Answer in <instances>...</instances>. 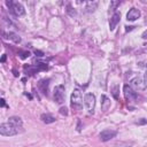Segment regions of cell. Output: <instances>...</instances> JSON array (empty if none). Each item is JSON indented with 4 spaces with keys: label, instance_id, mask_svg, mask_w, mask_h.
Segmentation results:
<instances>
[{
    "label": "cell",
    "instance_id": "obj_22",
    "mask_svg": "<svg viewBox=\"0 0 147 147\" xmlns=\"http://www.w3.org/2000/svg\"><path fill=\"white\" fill-rule=\"evenodd\" d=\"M60 114L67 116V115H68V109H67L65 107H61V108H60Z\"/></svg>",
    "mask_w": 147,
    "mask_h": 147
},
{
    "label": "cell",
    "instance_id": "obj_26",
    "mask_svg": "<svg viewBox=\"0 0 147 147\" xmlns=\"http://www.w3.org/2000/svg\"><path fill=\"white\" fill-rule=\"evenodd\" d=\"M0 101H1V102H0V106H1V107H5V106H6V103H5V99H3V98H1V100H0Z\"/></svg>",
    "mask_w": 147,
    "mask_h": 147
},
{
    "label": "cell",
    "instance_id": "obj_9",
    "mask_svg": "<svg viewBox=\"0 0 147 147\" xmlns=\"http://www.w3.org/2000/svg\"><path fill=\"white\" fill-rule=\"evenodd\" d=\"M140 15H141V13H140V10L138 9V8H131L129 11H127V14H126V20L129 21V22H134L136 20H138L139 17H140Z\"/></svg>",
    "mask_w": 147,
    "mask_h": 147
},
{
    "label": "cell",
    "instance_id": "obj_2",
    "mask_svg": "<svg viewBox=\"0 0 147 147\" xmlns=\"http://www.w3.org/2000/svg\"><path fill=\"white\" fill-rule=\"evenodd\" d=\"M70 102H71V107L77 110H80L83 108V95L79 90H77V88L74 90V92L71 93V96H70Z\"/></svg>",
    "mask_w": 147,
    "mask_h": 147
},
{
    "label": "cell",
    "instance_id": "obj_3",
    "mask_svg": "<svg viewBox=\"0 0 147 147\" xmlns=\"http://www.w3.org/2000/svg\"><path fill=\"white\" fill-rule=\"evenodd\" d=\"M18 132H20V127H16L10 123H2L0 125V134L1 136L10 137V136L17 134Z\"/></svg>",
    "mask_w": 147,
    "mask_h": 147
},
{
    "label": "cell",
    "instance_id": "obj_29",
    "mask_svg": "<svg viewBox=\"0 0 147 147\" xmlns=\"http://www.w3.org/2000/svg\"><path fill=\"white\" fill-rule=\"evenodd\" d=\"M133 28H134V26H126V29H125V30H126V31H130V30H132Z\"/></svg>",
    "mask_w": 147,
    "mask_h": 147
},
{
    "label": "cell",
    "instance_id": "obj_14",
    "mask_svg": "<svg viewBox=\"0 0 147 147\" xmlns=\"http://www.w3.org/2000/svg\"><path fill=\"white\" fill-rule=\"evenodd\" d=\"M98 1H87L85 2V11L86 13H93L98 7Z\"/></svg>",
    "mask_w": 147,
    "mask_h": 147
},
{
    "label": "cell",
    "instance_id": "obj_1",
    "mask_svg": "<svg viewBox=\"0 0 147 147\" xmlns=\"http://www.w3.org/2000/svg\"><path fill=\"white\" fill-rule=\"evenodd\" d=\"M6 5H7V7L9 8L10 13H11L14 16H16V17L23 16V15L25 14V9H24L23 5L20 3V2H17V1L7 0V1H6Z\"/></svg>",
    "mask_w": 147,
    "mask_h": 147
},
{
    "label": "cell",
    "instance_id": "obj_30",
    "mask_svg": "<svg viewBox=\"0 0 147 147\" xmlns=\"http://www.w3.org/2000/svg\"><path fill=\"white\" fill-rule=\"evenodd\" d=\"M144 78H145V80H146V82H147V71H146V72H145V76H144Z\"/></svg>",
    "mask_w": 147,
    "mask_h": 147
},
{
    "label": "cell",
    "instance_id": "obj_11",
    "mask_svg": "<svg viewBox=\"0 0 147 147\" xmlns=\"http://www.w3.org/2000/svg\"><path fill=\"white\" fill-rule=\"evenodd\" d=\"M2 36H3V38L5 39H9V40H11V41H14L15 44H20L21 42V38L15 33V32H11V31H9V32H2Z\"/></svg>",
    "mask_w": 147,
    "mask_h": 147
},
{
    "label": "cell",
    "instance_id": "obj_4",
    "mask_svg": "<svg viewBox=\"0 0 147 147\" xmlns=\"http://www.w3.org/2000/svg\"><path fill=\"white\" fill-rule=\"evenodd\" d=\"M130 86L134 91H145L147 88V82L142 77H134L130 80Z\"/></svg>",
    "mask_w": 147,
    "mask_h": 147
},
{
    "label": "cell",
    "instance_id": "obj_18",
    "mask_svg": "<svg viewBox=\"0 0 147 147\" xmlns=\"http://www.w3.org/2000/svg\"><path fill=\"white\" fill-rule=\"evenodd\" d=\"M118 90H119V87H118V85H114L113 86V90H111V94H113V96H114V99H118Z\"/></svg>",
    "mask_w": 147,
    "mask_h": 147
},
{
    "label": "cell",
    "instance_id": "obj_28",
    "mask_svg": "<svg viewBox=\"0 0 147 147\" xmlns=\"http://www.w3.org/2000/svg\"><path fill=\"white\" fill-rule=\"evenodd\" d=\"M5 61H6V55H5V54H3V55H2V57H1V62H2V63H3V62H5Z\"/></svg>",
    "mask_w": 147,
    "mask_h": 147
},
{
    "label": "cell",
    "instance_id": "obj_5",
    "mask_svg": "<svg viewBox=\"0 0 147 147\" xmlns=\"http://www.w3.org/2000/svg\"><path fill=\"white\" fill-rule=\"evenodd\" d=\"M84 105L88 111V114H93L95 109V95L93 93H87L84 96Z\"/></svg>",
    "mask_w": 147,
    "mask_h": 147
},
{
    "label": "cell",
    "instance_id": "obj_19",
    "mask_svg": "<svg viewBox=\"0 0 147 147\" xmlns=\"http://www.w3.org/2000/svg\"><path fill=\"white\" fill-rule=\"evenodd\" d=\"M119 5H121V2H119V1H115V0H114V1H110V6H109V9L114 11V10H115V9H116V8H117Z\"/></svg>",
    "mask_w": 147,
    "mask_h": 147
},
{
    "label": "cell",
    "instance_id": "obj_7",
    "mask_svg": "<svg viewBox=\"0 0 147 147\" xmlns=\"http://www.w3.org/2000/svg\"><path fill=\"white\" fill-rule=\"evenodd\" d=\"M123 93H124V96L127 101H131V102H134L137 100V93L136 91L127 84H125L123 86Z\"/></svg>",
    "mask_w": 147,
    "mask_h": 147
},
{
    "label": "cell",
    "instance_id": "obj_24",
    "mask_svg": "<svg viewBox=\"0 0 147 147\" xmlns=\"http://www.w3.org/2000/svg\"><path fill=\"white\" fill-rule=\"evenodd\" d=\"M146 123H147V119H145V118H141L140 121L137 122V124H139V125H142V124H146Z\"/></svg>",
    "mask_w": 147,
    "mask_h": 147
},
{
    "label": "cell",
    "instance_id": "obj_20",
    "mask_svg": "<svg viewBox=\"0 0 147 147\" xmlns=\"http://www.w3.org/2000/svg\"><path fill=\"white\" fill-rule=\"evenodd\" d=\"M2 21H3V23H5L7 26H15V25H14V23H13L10 20H8L6 16H3V17H2Z\"/></svg>",
    "mask_w": 147,
    "mask_h": 147
},
{
    "label": "cell",
    "instance_id": "obj_31",
    "mask_svg": "<svg viewBox=\"0 0 147 147\" xmlns=\"http://www.w3.org/2000/svg\"><path fill=\"white\" fill-rule=\"evenodd\" d=\"M144 46H145V47H146V48H147V42H146V44H145V45H144Z\"/></svg>",
    "mask_w": 147,
    "mask_h": 147
},
{
    "label": "cell",
    "instance_id": "obj_27",
    "mask_svg": "<svg viewBox=\"0 0 147 147\" xmlns=\"http://www.w3.org/2000/svg\"><path fill=\"white\" fill-rule=\"evenodd\" d=\"M141 37H142V39H147V30L142 33V36H141Z\"/></svg>",
    "mask_w": 147,
    "mask_h": 147
},
{
    "label": "cell",
    "instance_id": "obj_12",
    "mask_svg": "<svg viewBox=\"0 0 147 147\" xmlns=\"http://www.w3.org/2000/svg\"><path fill=\"white\" fill-rule=\"evenodd\" d=\"M48 85H49V79H40L39 83H38V88L44 94H47V92H48Z\"/></svg>",
    "mask_w": 147,
    "mask_h": 147
},
{
    "label": "cell",
    "instance_id": "obj_23",
    "mask_svg": "<svg viewBox=\"0 0 147 147\" xmlns=\"http://www.w3.org/2000/svg\"><path fill=\"white\" fill-rule=\"evenodd\" d=\"M138 65H139L140 68L147 69V62H146V61H139V62H138Z\"/></svg>",
    "mask_w": 147,
    "mask_h": 147
},
{
    "label": "cell",
    "instance_id": "obj_16",
    "mask_svg": "<svg viewBox=\"0 0 147 147\" xmlns=\"http://www.w3.org/2000/svg\"><path fill=\"white\" fill-rule=\"evenodd\" d=\"M101 99H102V102H101V109H102L103 111H106V110L110 107V100H109L106 95H102Z\"/></svg>",
    "mask_w": 147,
    "mask_h": 147
},
{
    "label": "cell",
    "instance_id": "obj_25",
    "mask_svg": "<svg viewBox=\"0 0 147 147\" xmlns=\"http://www.w3.org/2000/svg\"><path fill=\"white\" fill-rule=\"evenodd\" d=\"M34 54H36L37 56H44V53H42L41 51H37V49H36V51H34Z\"/></svg>",
    "mask_w": 147,
    "mask_h": 147
},
{
    "label": "cell",
    "instance_id": "obj_10",
    "mask_svg": "<svg viewBox=\"0 0 147 147\" xmlns=\"http://www.w3.org/2000/svg\"><path fill=\"white\" fill-rule=\"evenodd\" d=\"M119 20H121V14H119L118 11H115V13L113 14V16L110 17V21H109V28H110L111 31H113V30L116 28V25L119 23Z\"/></svg>",
    "mask_w": 147,
    "mask_h": 147
},
{
    "label": "cell",
    "instance_id": "obj_21",
    "mask_svg": "<svg viewBox=\"0 0 147 147\" xmlns=\"http://www.w3.org/2000/svg\"><path fill=\"white\" fill-rule=\"evenodd\" d=\"M30 56V52L29 51H23V52H20V57L21 59H26V57H29Z\"/></svg>",
    "mask_w": 147,
    "mask_h": 147
},
{
    "label": "cell",
    "instance_id": "obj_13",
    "mask_svg": "<svg viewBox=\"0 0 147 147\" xmlns=\"http://www.w3.org/2000/svg\"><path fill=\"white\" fill-rule=\"evenodd\" d=\"M8 123H10V124H13L14 126L20 127V129H22V125H23V122H22L21 117H18V116H10V117L8 118Z\"/></svg>",
    "mask_w": 147,
    "mask_h": 147
},
{
    "label": "cell",
    "instance_id": "obj_8",
    "mask_svg": "<svg viewBox=\"0 0 147 147\" xmlns=\"http://www.w3.org/2000/svg\"><path fill=\"white\" fill-rule=\"evenodd\" d=\"M117 134V131L116 130H113V129H106L103 131H101L99 133V137L101 139V141H109L110 139L115 138Z\"/></svg>",
    "mask_w": 147,
    "mask_h": 147
},
{
    "label": "cell",
    "instance_id": "obj_15",
    "mask_svg": "<svg viewBox=\"0 0 147 147\" xmlns=\"http://www.w3.org/2000/svg\"><path fill=\"white\" fill-rule=\"evenodd\" d=\"M40 119H41L44 123H46V124H51V123H54V122L56 121V118H55L53 115H51V114H42V115L40 116Z\"/></svg>",
    "mask_w": 147,
    "mask_h": 147
},
{
    "label": "cell",
    "instance_id": "obj_6",
    "mask_svg": "<svg viewBox=\"0 0 147 147\" xmlns=\"http://www.w3.org/2000/svg\"><path fill=\"white\" fill-rule=\"evenodd\" d=\"M64 95H65V88H64V85H57L55 86L54 88V93H53V96H54V101L56 103H63L64 102Z\"/></svg>",
    "mask_w": 147,
    "mask_h": 147
},
{
    "label": "cell",
    "instance_id": "obj_17",
    "mask_svg": "<svg viewBox=\"0 0 147 147\" xmlns=\"http://www.w3.org/2000/svg\"><path fill=\"white\" fill-rule=\"evenodd\" d=\"M65 11H67V14H68L69 16H71V17H74V16H76V15H77V13H76L75 8H72L70 3H68V5H67V9H65Z\"/></svg>",
    "mask_w": 147,
    "mask_h": 147
}]
</instances>
